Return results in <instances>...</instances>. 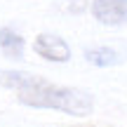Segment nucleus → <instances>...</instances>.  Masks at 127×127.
<instances>
[{
	"mask_svg": "<svg viewBox=\"0 0 127 127\" xmlns=\"http://www.w3.org/2000/svg\"><path fill=\"white\" fill-rule=\"evenodd\" d=\"M19 104L31 106V108H50V111H61V113L75 115V118H87L94 111V96L85 90L75 87H64V85H52L42 80L33 90L19 94Z\"/></svg>",
	"mask_w": 127,
	"mask_h": 127,
	"instance_id": "f257e3e1",
	"label": "nucleus"
},
{
	"mask_svg": "<svg viewBox=\"0 0 127 127\" xmlns=\"http://www.w3.org/2000/svg\"><path fill=\"white\" fill-rule=\"evenodd\" d=\"M33 52L40 59L52 61V64H66L73 57L71 45L59 33H38L35 40H33Z\"/></svg>",
	"mask_w": 127,
	"mask_h": 127,
	"instance_id": "f03ea898",
	"label": "nucleus"
},
{
	"mask_svg": "<svg viewBox=\"0 0 127 127\" xmlns=\"http://www.w3.org/2000/svg\"><path fill=\"white\" fill-rule=\"evenodd\" d=\"M90 12L101 26H127V0H92Z\"/></svg>",
	"mask_w": 127,
	"mask_h": 127,
	"instance_id": "7ed1b4c3",
	"label": "nucleus"
},
{
	"mask_svg": "<svg viewBox=\"0 0 127 127\" xmlns=\"http://www.w3.org/2000/svg\"><path fill=\"white\" fill-rule=\"evenodd\" d=\"M85 59L87 64H92L96 68H111V66H120L127 59V54L120 52L115 45H94L85 50Z\"/></svg>",
	"mask_w": 127,
	"mask_h": 127,
	"instance_id": "20e7f679",
	"label": "nucleus"
},
{
	"mask_svg": "<svg viewBox=\"0 0 127 127\" xmlns=\"http://www.w3.org/2000/svg\"><path fill=\"white\" fill-rule=\"evenodd\" d=\"M42 80H45V78H38V75L26 73V71H0V87L14 90L17 94L33 90V87L40 85Z\"/></svg>",
	"mask_w": 127,
	"mask_h": 127,
	"instance_id": "39448f33",
	"label": "nucleus"
},
{
	"mask_svg": "<svg viewBox=\"0 0 127 127\" xmlns=\"http://www.w3.org/2000/svg\"><path fill=\"white\" fill-rule=\"evenodd\" d=\"M24 47H26V42L19 35V31H14L12 26H2L0 28V50L7 57H12V59L24 57Z\"/></svg>",
	"mask_w": 127,
	"mask_h": 127,
	"instance_id": "423d86ee",
	"label": "nucleus"
}]
</instances>
